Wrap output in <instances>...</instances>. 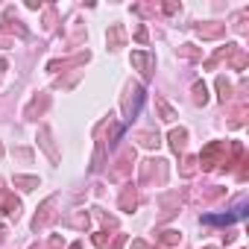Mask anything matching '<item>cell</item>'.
Here are the masks:
<instances>
[{
    "label": "cell",
    "mask_w": 249,
    "mask_h": 249,
    "mask_svg": "<svg viewBox=\"0 0 249 249\" xmlns=\"http://www.w3.org/2000/svg\"><path fill=\"white\" fill-rule=\"evenodd\" d=\"M246 211L243 208H237L234 214H211V217H205V223H223V226H229V223H234V220H240Z\"/></svg>",
    "instance_id": "cell-1"
}]
</instances>
